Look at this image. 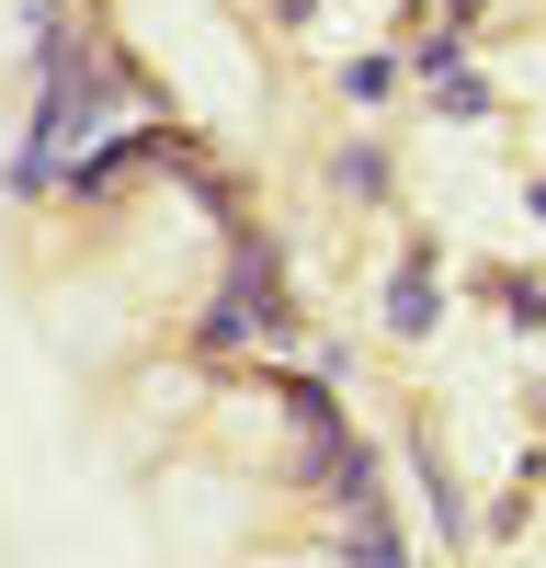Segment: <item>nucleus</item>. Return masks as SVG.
<instances>
[{"instance_id": "f03ea898", "label": "nucleus", "mask_w": 546, "mask_h": 568, "mask_svg": "<svg viewBox=\"0 0 546 568\" xmlns=\"http://www.w3.org/2000/svg\"><path fill=\"white\" fill-rule=\"evenodd\" d=\"M353 568H398V535L387 524H353Z\"/></svg>"}, {"instance_id": "f257e3e1", "label": "nucleus", "mask_w": 546, "mask_h": 568, "mask_svg": "<svg viewBox=\"0 0 546 568\" xmlns=\"http://www.w3.org/2000/svg\"><path fill=\"white\" fill-rule=\"evenodd\" d=\"M387 329H433V251H410L387 284Z\"/></svg>"}]
</instances>
